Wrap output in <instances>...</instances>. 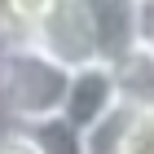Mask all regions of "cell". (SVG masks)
<instances>
[{
    "mask_svg": "<svg viewBox=\"0 0 154 154\" xmlns=\"http://www.w3.org/2000/svg\"><path fill=\"white\" fill-rule=\"evenodd\" d=\"M35 40L66 66H88V62H101V44H97V22L88 0H62L53 18L35 31Z\"/></svg>",
    "mask_w": 154,
    "mask_h": 154,
    "instance_id": "7a4b0ae2",
    "label": "cell"
},
{
    "mask_svg": "<svg viewBox=\"0 0 154 154\" xmlns=\"http://www.w3.org/2000/svg\"><path fill=\"white\" fill-rule=\"evenodd\" d=\"M115 101H119L115 62H88V66H75V71H71L66 101H62V119L84 132V128H93Z\"/></svg>",
    "mask_w": 154,
    "mask_h": 154,
    "instance_id": "3957f363",
    "label": "cell"
},
{
    "mask_svg": "<svg viewBox=\"0 0 154 154\" xmlns=\"http://www.w3.org/2000/svg\"><path fill=\"white\" fill-rule=\"evenodd\" d=\"M71 66L57 62L35 35H0V128L40 123L62 115Z\"/></svg>",
    "mask_w": 154,
    "mask_h": 154,
    "instance_id": "6da1fadb",
    "label": "cell"
},
{
    "mask_svg": "<svg viewBox=\"0 0 154 154\" xmlns=\"http://www.w3.org/2000/svg\"><path fill=\"white\" fill-rule=\"evenodd\" d=\"M0 154H44V145L22 123H9V128H0Z\"/></svg>",
    "mask_w": 154,
    "mask_h": 154,
    "instance_id": "ba28073f",
    "label": "cell"
},
{
    "mask_svg": "<svg viewBox=\"0 0 154 154\" xmlns=\"http://www.w3.org/2000/svg\"><path fill=\"white\" fill-rule=\"evenodd\" d=\"M115 79H119V97L132 101L137 110L154 115V48L137 44L128 57L115 62Z\"/></svg>",
    "mask_w": 154,
    "mask_h": 154,
    "instance_id": "8992f818",
    "label": "cell"
},
{
    "mask_svg": "<svg viewBox=\"0 0 154 154\" xmlns=\"http://www.w3.org/2000/svg\"><path fill=\"white\" fill-rule=\"evenodd\" d=\"M137 44L154 48V0H137Z\"/></svg>",
    "mask_w": 154,
    "mask_h": 154,
    "instance_id": "9c48e42d",
    "label": "cell"
},
{
    "mask_svg": "<svg viewBox=\"0 0 154 154\" xmlns=\"http://www.w3.org/2000/svg\"><path fill=\"white\" fill-rule=\"evenodd\" d=\"M141 123H145V110H137L132 101L119 97L93 128H84V154H128Z\"/></svg>",
    "mask_w": 154,
    "mask_h": 154,
    "instance_id": "5b68a950",
    "label": "cell"
},
{
    "mask_svg": "<svg viewBox=\"0 0 154 154\" xmlns=\"http://www.w3.org/2000/svg\"><path fill=\"white\" fill-rule=\"evenodd\" d=\"M62 0H0V35H35Z\"/></svg>",
    "mask_w": 154,
    "mask_h": 154,
    "instance_id": "52a82bcc",
    "label": "cell"
},
{
    "mask_svg": "<svg viewBox=\"0 0 154 154\" xmlns=\"http://www.w3.org/2000/svg\"><path fill=\"white\" fill-rule=\"evenodd\" d=\"M97 22L101 62H119L137 48V0H88Z\"/></svg>",
    "mask_w": 154,
    "mask_h": 154,
    "instance_id": "277c9868",
    "label": "cell"
}]
</instances>
